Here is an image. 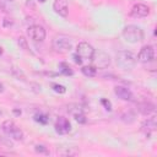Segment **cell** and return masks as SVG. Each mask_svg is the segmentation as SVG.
<instances>
[{"label":"cell","mask_w":157,"mask_h":157,"mask_svg":"<svg viewBox=\"0 0 157 157\" xmlns=\"http://www.w3.org/2000/svg\"><path fill=\"white\" fill-rule=\"evenodd\" d=\"M136 64V58L131 52L120 50L117 53V65L123 70H131Z\"/></svg>","instance_id":"6da1fadb"},{"label":"cell","mask_w":157,"mask_h":157,"mask_svg":"<svg viewBox=\"0 0 157 157\" xmlns=\"http://www.w3.org/2000/svg\"><path fill=\"white\" fill-rule=\"evenodd\" d=\"M123 37L129 43H137L144 39V31L135 25H129V26L124 27Z\"/></svg>","instance_id":"7a4b0ae2"},{"label":"cell","mask_w":157,"mask_h":157,"mask_svg":"<svg viewBox=\"0 0 157 157\" xmlns=\"http://www.w3.org/2000/svg\"><path fill=\"white\" fill-rule=\"evenodd\" d=\"M1 129L2 131L11 136L13 140H17V141H21L23 139V131L12 121V120H5L2 124H1Z\"/></svg>","instance_id":"3957f363"},{"label":"cell","mask_w":157,"mask_h":157,"mask_svg":"<svg viewBox=\"0 0 157 157\" xmlns=\"http://www.w3.org/2000/svg\"><path fill=\"white\" fill-rule=\"evenodd\" d=\"M53 49L56 53H60V54L69 53L72 49V43L66 37H56L53 40Z\"/></svg>","instance_id":"277c9868"},{"label":"cell","mask_w":157,"mask_h":157,"mask_svg":"<svg viewBox=\"0 0 157 157\" xmlns=\"http://www.w3.org/2000/svg\"><path fill=\"white\" fill-rule=\"evenodd\" d=\"M92 65L96 69H107L110 65V58L104 52H96L92 56Z\"/></svg>","instance_id":"5b68a950"},{"label":"cell","mask_w":157,"mask_h":157,"mask_svg":"<svg viewBox=\"0 0 157 157\" xmlns=\"http://www.w3.org/2000/svg\"><path fill=\"white\" fill-rule=\"evenodd\" d=\"M27 34L34 42H43L45 39V29L39 25L29 26L27 29Z\"/></svg>","instance_id":"8992f818"},{"label":"cell","mask_w":157,"mask_h":157,"mask_svg":"<svg viewBox=\"0 0 157 157\" xmlns=\"http://www.w3.org/2000/svg\"><path fill=\"white\" fill-rule=\"evenodd\" d=\"M76 54L81 56V59H87L91 60L93 54H94V49L91 44H88L87 42H80L76 47Z\"/></svg>","instance_id":"52a82bcc"},{"label":"cell","mask_w":157,"mask_h":157,"mask_svg":"<svg viewBox=\"0 0 157 157\" xmlns=\"http://www.w3.org/2000/svg\"><path fill=\"white\" fill-rule=\"evenodd\" d=\"M155 58V49L152 45H145L137 54V60L141 63H150Z\"/></svg>","instance_id":"ba28073f"},{"label":"cell","mask_w":157,"mask_h":157,"mask_svg":"<svg viewBox=\"0 0 157 157\" xmlns=\"http://www.w3.org/2000/svg\"><path fill=\"white\" fill-rule=\"evenodd\" d=\"M54 129H55V132H56V134H59V135H65V134L70 132V130H71V124H70V121H69L66 118L59 117L58 120L55 121Z\"/></svg>","instance_id":"9c48e42d"},{"label":"cell","mask_w":157,"mask_h":157,"mask_svg":"<svg viewBox=\"0 0 157 157\" xmlns=\"http://www.w3.org/2000/svg\"><path fill=\"white\" fill-rule=\"evenodd\" d=\"M150 13V9L148 6L144 5V4H135L131 10H130V15L135 18H142V17H146L147 15Z\"/></svg>","instance_id":"30bf717a"},{"label":"cell","mask_w":157,"mask_h":157,"mask_svg":"<svg viewBox=\"0 0 157 157\" xmlns=\"http://www.w3.org/2000/svg\"><path fill=\"white\" fill-rule=\"evenodd\" d=\"M114 93H115V96H118V98H120L123 101H134V94L128 87L115 86L114 87Z\"/></svg>","instance_id":"8fae6325"},{"label":"cell","mask_w":157,"mask_h":157,"mask_svg":"<svg viewBox=\"0 0 157 157\" xmlns=\"http://www.w3.org/2000/svg\"><path fill=\"white\" fill-rule=\"evenodd\" d=\"M53 9L54 11L60 15L61 17H66L69 13V5H67V0H55L53 4Z\"/></svg>","instance_id":"7c38bea8"},{"label":"cell","mask_w":157,"mask_h":157,"mask_svg":"<svg viewBox=\"0 0 157 157\" xmlns=\"http://www.w3.org/2000/svg\"><path fill=\"white\" fill-rule=\"evenodd\" d=\"M157 128V124H156V117H151V118H147L142 125H141V130L146 134V135H150L151 132H153Z\"/></svg>","instance_id":"4fadbf2b"},{"label":"cell","mask_w":157,"mask_h":157,"mask_svg":"<svg viewBox=\"0 0 157 157\" xmlns=\"http://www.w3.org/2000/svg\"><path fill=\"white\" fill-rule=\"evenodd\" d=\"M137 109L144 115H150V114H152L155 112V104H152L150 102H142V103L137 104Z\"/></svg>","instance_id":"5bb4252c"},{"label":"cell","mask_w":157,"mask_h":157,"mask_svg":"<svg viewBox=\"0 0 157 157\" xmlns=\"http://www.w3.org/2000/svg\"><path fill=\"white\" fill-rule=\"evenodd\" d=\"M82 74L87 77H94L96 74H97V69L93 66V65H86V66H82L81 69Z\"/></svg>","instance_id":"9a60e30c"},{"label":"cell","mask_w":157,"mask_h":157,"mask_svg":"<svg viewBox=\"0 0 157 157\" xmlns=\"http://www.w3.org/2000/svg\"><path fill=\"white\" fill-rule=\"evenodd\" d=\"M59 69H60V72H61L63 75H66V76L74 75L72 69H71L66 63H60V64H59Z\"/></svg>","instance_id":"2e32d148"},{"label":"cell","mask_w":157,"mask_h":157,"mask_svg":"<svg viewBox=\"0 0 157 157\" xmlns=\"http://www.w3.org/2000/svg\"><path fill=\"white\" fill-rule=\"evenodd\" d=\"M34 120H36L37 123H39V124H43V125H45V124H48V121H49V118H48V115H47V114H43V113H38V114H36V115H34Z\"/></svg>","instance_id":"e0dca14e"},{"label":"cell","mask_w":157,"mask_h":157,"mask_svg":"<svg viewBox=\"0 0 157 157\" xmlns=\"http://www.w3.org/2000/svg\"><path fill=\"white\" fill-rule=\"evenodd\" d=\"M52 88H53V91H54V92L60 93V94H63V93H65V92H66L65 86L59 85V83H52Z\"/></svg>","instance_id":"ac0fdd59"},{"label":"cell","mask_w":157,"mask_h":157,"mask_svg":"<svg viewBox=\"0 0 157 157\" xmlns=\"http://www.w3.org/2000/svg\"><path fill=\"white\" fill-rule=\"evenodd\" d=\"M74 118H75V120H76L78 124H85V123L87 121V119H86V117H85L83 112L77 113V114H74Z\"/></svg>","instance_id":"d6986e66"},{"label":"cell","mask_w":157,"mask_h":157,"mask_svg":"<svg viewBox=\"0 0 157 157\" xmlns=\"http://www.w3.org/2000/svg\"><path fill=\"white\" fill-rule=\"evenodd\" d=\"M17 43L20 45V48H22L23 50H27L28 49V44H27V39L25 37H18L17 39Z\"/></svg>","instance_id":"ffe728a7"},{"label":"cell","mask_w":157,"mask_h":157,"mask_svg":"<svg viewBox=\"0 0 157 157\" xmlns=\"http://www.w3.org/2000/svg\"><path fill=\"white\" fill-rule=\"evenodd\" d=\"M34 150H36V152H38V153H44V155H48V153H49V151H48L43 145H37V146L34 147Z\"/></svg>","instance_id":"44dd1931"},{"label":"cell","mask_w":157,"mask_h":157,"mask_svg":"<svg viewBox=\"0 0 157 157\" xmlns=\"http://www.w3.org/2000/svg\"><path fill=\"white\" fill-rule=\"evenodd\" d=\"M101 103L104 105V108H105L107 110H112V103H110L108 99L103 98V99H101Z\"/></svg>","instance_id":"7402d4cb"},{"label":"cell","mask_w":157,"mask_h":157,"mask_svg":"<svg viewBox=\"0 0 157 157\" xmlns=\"http://www.w3.org/2000/svg\"><path fill=\"white\" fill-rule=\"evenodd\" d=\"M72 59H74L75 64H77V65H81V64H82V59H81V56H80V55L74 54V55H72Z\"/></svg>","instance_id":"603a6c76"},{"label":"cell","mask_w":157,"mask_h":157,"mask_svg":"<svg viewBox=\"0 0 157 157\" xmlns=\"http://www.w3.org/2000/svg\"><path fill=\"white\" fill-rule=\"evenodd\" d=\"M13 113H15V114H21V110H17V109H15V110H13Z\"/></svg>","instance_id":"cb8c5ba5"},{"label":"cell","mask_w":157,"mask_h":157,"mask_svg":"<svg viewBox=\"0 0 157 157\" xmlns=\"http://www.w3.org/2000/svg\"><path fill=\"white\" fill-rule=\"evenodd\" d=\"M2 91H4V86L0 83V92H2Z\"/></svg>","instance_id":"d4e9b609"},{"label":"cell","mask_w":157,"mask_h":157,"mask_svg":"<svg viewBox=\"0 0 157 157\" xmlns=\"http://www.w3.org/2000/svg\"><path fill=\"white\" fill-rule=\"evenodd\" d=\"M1 54H2V48L0 47V55H1Z\"/></svg>","instance_id":"484cf974"},{"label":"cell","mask_w":157,"mask_h":157,"mask_svg":"<svg viewBox=\"0 0 157 157\" xmlns=\"http://www.w3.org/2000/svg\"><path fill=\"white\" fill-rule=\"evenodd\" d=\"M38 1H39V2H45L47 0H38Z\"/></svg>","instance_id":"4316f807"},{"label":"cell","mask_w":157,"mask_h":157,"mask_svg":"<svg viewBox=\"0 0 157 157\" xmlns=\"http://www.w3.org/2000/svg\"><path fill=\"white\" fill-rule=\"evenodd\" d=\"M1 114H2V112H1V110H0V115H1Z\"/></svg>","instance_id":"83f0119b"}]
</instances>
